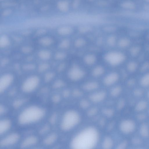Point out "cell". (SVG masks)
<instances>
[{"mask_svg": "<svg viewBox=\"0 0 149 149\" xmlns=\"http://www.w3.org/2000/svg\"><path fill=\"white\" fill-rule=\"evenodd\" d=\"M81 92L79 90H76L74 92V95L78 96L81 95Z\"/></svg>", "mask_w": 149, "mask_h": 149, "instance_id": "cell-43", "label": "cell"}, {"mask_svg": "<svg viewBox=\"0 0 149 149\" xmlns=\"http://www.w3.org/2000/svg\"><path fill=\"white\" fill-rule=\"evenodd\" d=\"M72 32V29L69 27H64L61 29L59 31L60 34L66 35L70 34Z\"/></svg>", "mask_w": 149, "mask_h": 149, "instance_id": "cell-25", "label": "cell"}, {"mask_svg": "<svg viewBox=\"0 0 149 149\" xmlns=\"http://www.w3.org/2000/svg\"><path fill=\"white\" fill-rule=\"evenodd\" d=\"M104 72V68L101 66H98L95 67L92 72L93 76L97 77L103 74Z\"/></svg>", "mask_w": 149, "mask_h": 149, "instance_id": "cell-19", "label": "cell"}, {"mask_svg": "<svg viewBox=\"0 0 149 149\" xmlns=\"http://www.w3.org/2000/svg\"><path fill=\"white\" fill-rule=\"evenodd\" d=\"M0 114H2L4 112V110H5V109H4L3 106H1V105L0 106Z\"/></svg>", "mask_w": 149, "mask_h": 149, "instance_id": "cell-44", "label": "cell"}, {"mask_svg": "<svg viewBox=\"0 0 149 149\" xmlns=\"http://www.w3.org/2000/svg\"><path fill=\"white\" fill-rule=\"evenodd\" d=\"M125 105V102L123 100H121L120 101L118 104V108L119 109H122L124 106Z\"/></svg>", "mask_w": 149, "mask_h": 149, "instance_id": "cell-39", "label": "cell"}, {"mask_svg": "<svg viewBox=\"0 0 149 149\" xmlns=\"http://www.w3.org/2000/svg\"><path fill=\"white\" fill-rule=\"evenodd\" d=\"M127 145V142L126 141H124L118 146L117 148L118 149H124L126 148Z\"/></svg>", "mask_w": 149, "mask_h": 149, "instance_id": "cell-35", "label": "cell"}, {"mask_svg": "<svg viewBox=\"0 0 149 149\" xmlns=\"http://www.w3.org/2000/svg\"><path fill=\"white\" fill-rule=\"evenodd\" d=\"M38 55L40 58L44 60L49 58L51 56L50 53L46 50H42L40 51Z\"/></svg>", "mask_w": 149, "mask_h": 149, "instance_id": "cell-21", "label": "cell"}, {"mask_svg": "<svg viewBox=\"0 0 149 149\" xmlns=\"http://www.w3.org/2000/svg\"><path fill=\"white\" fill-rule=\"evenodd\" d=\"M11 122L8 119H3L0 121V134L3 135L6 133L10 129Z\"/></svg>", "mask_w": 149, "mask_h": 149, "instance_id": "cell-12", "label": "cell"}, {"mask_svg": "<svg viewBox=\"0 0 149 149\" xmlns=\"http://www.w3.org/2000/svg\"><path fill=\"white\" fill-rule=\"evenodd\" d=\"M143 93V92L140 89L136 90L134 92L135 95L137 96H140Z\"/></svg>", "mask_w": 149, "mask_h": 149, "instance_id": "cell-37", "label": "cell"}, {"mask_svg": "<svg viewBox=\"0 0 149 149\" xmlns=\"http://www.w3.org/2000/svg\"><path fill=\"white\" fill-rule=\"evenodd\" d=\"M147 105V103L146 101H141L138 102L136 104L135 109L138 111H141L146 108Z\"/></svg>", "mask_w": 149, "mask_h": 149, "instance_id": "cell-20", "label": "cell"}, {"mask_svg": "<svg viewBox=\"0 0 149 149\" xmlns=\"http://www.w3.org/2000/svg\"><path fill=\"white\" fill-rule=\"evenodd\" d=\"M89 103L88 102L85 100H82L80 102L81 107L84 109L86 108L89 106Z\"/></svg>", "mask_w": 149, "mask_h": 149, "instance_id": "cell-32", "label": "cell"}, {"mask_svg": "<svg viewBox=\"0 0 149 149\" xmlns=\"http://www.w3.org/2000/svg\"><path fill=\"white\" fill-rule=\"evenodd\" d=\"M13 80V77L10 74L3 75L0 80V92L3 93L10 85Z\"/></svg>", "mask_w": 149, "mask_h": 149, "instance_id": "cell-9", "label": "cell"}, {"mask_svg": "<svg viewBox=\"0 0 149 149\" xmlns=\"http://www.w3.org/2000/svg\"><path fill=\"white\" fill-rule=\"evenodd\" d=\"M37 138L34 135H31L25 138L22 142L20 146L23 148H26L33 146L37 144Z\"/></svg>", "mask_w": 149, "mask_h": 149, "instance_id": "cell-10", "label": "cell"}, {"mask_svg": "<svg viewBox=\"0 0 149 149\" xmlns=\"http://www.w3.org/2000/svg\"><path fill=\"white\" fill-rule=\"evenodd\" d=\"M99 133L93 127L84 129L72 140L70 147L74 149H91L96 145L99 139Z\"/></svg>", "mask_w": 149, "mask_h": 149, "instance_id": "cell-1", "label": "cell"}, {"mask_svg": "<svg viewBox=\"0 0 149 149\" xmlns=\"http://www.w3.org/2000/svg\"><path fill=\"white\" fill-rule=\"evenodd\" d=\"M57 139L56 135L52 133L47 136L45 139L44 142L47 145H50L53 144Z\"/></svg>", "mask_w": 149, "mask_h": 149, "instance_id": "cell-15", "label": "cell"}, {"mask_svg": "<svg viewBox=\"0 0 149 149\" xmlns=\"http://www.w3.org/2000/svg\"><path fill=\"white\" fill-rule=\"evenodd\" d=\"M113 146V141L111 138L107 137L104 140L102 143V147L104 149H109L112 148Z\"/></svg>", "mask_w": 149, "mask_h": 149, "instance_id": "cell-17", "label": "cell"}, {"mask_svg": "<svg viewBox=\"0 0 149 149\" xmlns=\"http://www.w3.org/2000/svg\"><path fill=\"white\" fill-rule=\"evenodd\" d=\"M70 45V42L68 40H63L60 43V47L62 48L65 49L69 47Z\"/></svg>", "mask_w": 149, "mask_h": 149, "instance_id": "cell-28", "label": "cell"}, {"mask_svg": "<svg viewBox=\"0 0 149 149\" xmlns=\"http://www.w3.org/2000/svg\"><path fill=\"white\" fill-rule=\"evenodd\" d=\"M106 96V93L104 91H100L95 93L90 96V99L92 102L97 103L103 100Z\"/></svg>", "mask_w": 149, "mask_h": 149, "instance_id": "cell-13", "label": "cell"}, {"mask_svg": "<svg viewBox=\"0 0 149 149\" xmlns=\"http://www.w3.org/2000/svg\"><path fill=\"white\" fill-rule=\"evenodd\" d=\"M48 66L46 64H44L43 65H42L40 67V70L41 71H42L45 70V69H46L47 68Z\"/></svg>", "mask_w": 149, "mask_h": 149, "instance_id": "cell-42", "label": "cell"}, {"mask_svg": "<svg viewBox=\"0 0 149 149\" xmlns=\"http://www.w3.org/2000/svg\"><path fill=\"white\" fill-rule=\"evenodd\" d=\"M45 114L43 108L36 105L28 106L19 113L17 119L18 123L22 125H27L38 122Z\"/></svg>", "mask_w": 149, "mask_h": 149, "instance_id": "cell-2", "label": "cell"}, {"mask_svg": "<svg viewBox=\"0 0 149 149\" xmlns=\"http://www.w3.org/2000/svg\"></svg>", "mask_w": 149, "mask_h": 149, "instance_id": "cell-46", "label": "cell"}, {"mask_svg": "<svg viewBox=\"0 0 149 149\" xmlns=\"http://www.w3.org/2000/svg\"><path fill=\"white\" fill-rule=\"evenodd\" d=\"M52 40L49 38H44L40 40L41 43L42 45H50L52 42Z\"/></svg>", "mask_w": 149, "mask_h": 149, "instance_id": "cell-29", "label": "cell"}, {"mask_svg": "<svg viewBox=\"0 0 149 149\" xmlns=\"http://www.w3.org/2000/svg\"><path fill=\"white\" fill-rule=\"evenodd\" d=\"M8 38L5 36H3L1 38L0 45L1 47H3L8 45L9 44Z\"/></svg>", "mask_w": 149, "mask_h": 149, "instance_id": "cell-24", "label": "cell"}, {"mask_svg": "<svg viewBox=\"0 0 149 149\" xmlns=\"http://www.w3.org/2000/svg\"><path fill=\"white\" fill-rule=\"evenodd\" d=\"M104 113L106 116L110 117L113 115V111L112 109H106L104 111Z\"/></svg>", "mask_w": 149, "mask_h": 149, "instance_id": "cell-33", "label": "cell"}, {"mask_svg": "<svg viewBox=\"0 0 149 149\" xmlns=\"http://www.w3.org/2000/svg\"><path fill=\"white\" fill-rule=\"evenodd\" d=\"M39 79L36 76L29 77L23 83L22 86V91L26 93L34 91L37 88L39 83Z\"/></svg>", "mask_w": 149, "mask_h": 149, "instance_id": "cell-4", "label": "cell"}, {"mask_svg": "<svg viewBox=\"0 0 149 149\" xmlns=\"http://www.w3.org/2000/svg\"><path fill=\"white\" fill-rule=\"evenodd\" d=\"M139 51V49L138 48L135 47L132 49V50L131 53L132 54L135 55L137 54V52Z\"/></svg>", "mask_w": 149, "mask_h": 149, "instance_id": "cell-41", "label": "cell"}, {"mask_svg": "<svg viewBox=\"0 0 149 149\" xmlns=\"http://www.w3.org/2000/svg\"><path fill=\"white\" fill-rule=\"evenodd\" d=\"M96 57L93 54H89L85 56L84 61L85 63L88 65L93 64L95 62Z\"/></svg>", "mask_w": 149, "mask_h": 149, "instance_id": "cell-18", "label": "cell"}, {"mask_svg": "<svg viewBox=\"0 0 149 149\" xmlns=\"http://www.w3.org/2000/svg\"><path fill=\"white\" fill-rule=\"evenodd\" d=\"M97 111V109L95 108H93L90 109L88 112V114L89 116H94L96 114Z\"/></svg>", "mask_w": 149, "mask_h": 149, "instance_id": "cell-34", "label": "cell"}, {"mask_svg": "<svg viewBox=\"0 0 149 149\" xmlns=\"http://www.w3.org/2000/svg\"><path fill=\"white\" fill-rule=\"evenodd\" d=\"M137 118L138 119L142 120L146 118V116L143 114H140L138 115L137 116Z\"/></svg>", "mask_w": 149, "mask_h": 149, "instance_id": "cell-40", "label": "cell"}, {"mask_svg": "<svg viewBox=\"0 0 149 149\" xmlns=\"http://www.w3.org/2000/svg\"><path fill=\"white\" fill-rule=\"evenodd\" d=\"M140 82L141 85L143 86H149V73L146 74L142 78Z\"/></svg>", "mask_w": 149, "mask_h": 149, "instance_id": "cell-23", "label": "cell"}, {"mask_svg": "<svg viewBox=\"0 0 149 149\" xmlns=\"http://www.w3.org/2000/svg\"><path fill=\"white\" fill-rule=\"evenodd\" d=\"M80 120V115L77 112L73 110L68 111L63 116L61 123V128L63 131H69L77 125Z\"/></svg>", "mask_w": 149, "mask_h": 149, "instance_id": "cell-3", "label": "cell"}, {"mask_svg": "<svg viewBox=\"0 0 149 149\" xmlns=\"http://www.w3.org/2000/svg\"><path fill=\"white\" fill-rule=\"evenodd\" d=\"M98 87L97 83L95 81H91L84 84L83 88V89L87 91H92L95 90Z\"/></svg>", "mask_w": 149, "mask_h": 149, "instance_id": "cell-14", "label": "cell"}, {"mask_svg": "<svg viewBox=\"0 0 149 149\" xmlns=\"http://www.w3.org/2000/svg\"><path fill=\"white\" fill-rule=\"evenodd\" d=\"M85 43L86 41L84 39L79 38L75 40L74 45L76 47H80L84 46Z\"/></svg>", "mask_w": 149, "mask_h": 149, "instance_id": "cell-26", "label": "cell"}, {"mask_svg": "<svg viewBox=\"0 0 149 149\" xmlns=\"http://www.w3.org/2000/svg\"><path fill=\"white\" fill-rule=\"evenodd\" d=\"M119 78L118 74L116 72H111L107 75L104 79V84L106 86H110L116 83Z\"/></svg>", "mask_w": 149, "mask_h": 149, "instance_id": "cell-11", "label": "cell"}, {"mask_svg": "<svg viewBox=\"0 0 149 149\" xmlns=\"http://www.w3.org/2000/svg\"><path fill=\"white\" fill-rule=\"evenodd\" d=\"M19 136L16 133H12L7 135L0 141V146L5 148L12 146L15 144L19 141Z\"/></svg>", "mask_w": 149, "mask_h": 149, "instance_id": "cell-6", "label": "cell"}, {"mask_svg": "<svg viewBox=\"0 0 149 149\" xmlns=\"http://www.w3.org/2000/svg\"><path fill=\"white\" fill-rule=\"evenodd\" d=\"M106 61L113 66L118 65L123 62L125 59L124 55L121 52H111L106 54L104 57Z\"/></svg>", "mask_w": 149, "mask_h": 149, "instance_id": "cell-5", "label": "cell"}, {"mask_svg": "<svg viewBox=\"0 0 149 149\" xmlns=\"http://www.w3.org/2000/svg\"><path fill=\"white\" fill-rule=\"evenodd\" d=\"M137 67V65L134 62H132L130 63L128 65L127 68L129 70L133 71L135 70Z\"/></svg>", "mask_w": 149, "mask_h": 149, "instance_id": "cell-31", "label": "cell"}, {"mask_svg": "<svg viewBox=\"0 0 149 149\" xmlns=\"http://www.w3.org/2000/svg\"><path fill=\"white\" fill-rule=\"evenodd\" d=\"M139 132L143 137H148L149 135V129L147 125L145 123L142 124L140 127Z\"/></svg>", "mask_w": 149, "mask_h": 149, "instance_id": "cell-16", "label": "cell"}, {"mask_svg": "<svg viewBox=\"0 0 149 149\" xmlns=\"http://www.w3.org/2000/svg\"><path fill=\"white\" fill-rule=\"evenodd\" d=\"M53 74L52 73H49L45 76V79L46 81H49L53 77Z\"/></svg>", "mask_w": 149, "mask_h": 149, "instance_id": "cell-36", "label": "cell"}, {"mask_svg": "<svg viewBox=\"0 0 149 149\" xmlns=\"http://www.w3.org/2000/svg\"><path fill=\"white\" fill-rule=\"evenodd\" d=\"M148 99H149V92L148 93Z\"/></svg>", "mask_w": 149, "mask_h": 149, "instance_id": "cell-45", "label": "cell"}, {"mask_svg": "<svg viewBox=\"0 0 149 149\" xmlns=\"http://www.w3.org/2000/svg\"><path fill=\"white\" fill-rule=\"evenodd\" d=\"M130 43L129 40L127 38L121 39L119 42L118 44L121 47H124L127 46Z\"/></svg>", "mask_w": 149, "mask_h": 149, "instance_id": "cell-27", "label": "cell"}, {"mask_svg": "<svg viewBox=\"0 0 149 149\" xmlns=\"http://www.w3.org/2000/svg\"><path fill=\"white\" fill-rule=\"evenodd\" d=\"M134 122L130 119H126L122 121L120 125V129L123 133L128 134L132 132L135 128Z\"/></svg>", "mask_w": 149, "mask_h": 149, "instance_id": "cell-8", "label": "cell"}, {"mask_svg": "<svg viewBox=\"0 0 149 149\" xmlns=\"http://www.w3.org/2000/svg\"><path fill=\"white\" fill-rule=\"evenodd\" d=\"M85 72L78 66L75 65L72 66L68 73L69 77L74 81L79 80L84 76Z\"/></svg>", "mask_w": 149, "mask_h": 149, "instance_id": "cell-7", "label": "cell"}, {"mask_svg": "<svg viewBox=\"0 0 149 149\" xmlns=\"http://www.w3.org/2000/svg\"><path fill=\"white\" fill-rule=\"evenodd\" d=\"M121 91V88L120 86H116L113 88L111 90V95L113 97L118 96Z\"/></svg>", "mask_w": 149, "mask_h": 149, "instance_id": "cell-22", "label": "cell"}, {"mask_svg": "<svg viewBox=\"0 0 149 149\" xmlns=\"http://www.w3.org/2000/svg\"><path fill=\"white\" fill-rule=\"evenodd\" d=\"M65 54L63 53L60 52L58 53L56 55V57L58 59H62L65 57Z\"/></svg>", "mask_w": 149, "mask_h": 149, "instance_id": "cell-38", "label": "cell"}, {"mask_svg": "<svg viewBox=\"0 0 149 149\" xmlns=\"http://www.w3.org/2000/svg\"><path fill=\"white\" fill-rule=\"evenodd\" d=\"M116 38L113 36H111L108 38L107 40V42L109 45L113 46L114 45L116 42Z\"/></svg>", "mask_w": 149, "mask_h": 149, "instance_id": "cell-30", "label": "cell"}]
</instances>
